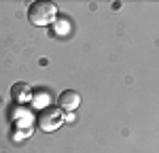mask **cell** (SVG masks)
Instances as JSON below:
<instances>
[{"mask_svg": "<svg viewBox=\"0 0 159 153\" xmlns=\"http://www.w3.org/2000/svg\"><path fill=\"white\" fill-rule=\"evenodd\" d=\"M64 111H57L55 106H47V109H43L40 115H38V128L43 130V132H55L57 128L61 126V121H64Z\"/></svg>", "mask_w": 159, "mask_h": 153, "instance_id": "obj_2", "label": "cell"}, {"mask_svg": "<svg viewBox=\"0 0 159 153\" xmlns=\"http://www.w3.org/2000/svg\"><path fill=\"white\" fill-rule=\"evenodd\" d=\"M11 94H13V98H15L17 102H25V100L32 98V89H30V85H25V83H17V85H13Z\"/></svg>", "mask_w": 159, "mask_h": 153, "instance_id": "obj_4", "label": "cell"}, {"mask_svg": "<svg viewBox=\"0 0 159 153\" xmlns=\"http://www.w3.org/2000/svg\"><path fill=\"white\" fill-rule=\"evenodd\" d=\"M57 17V7L47 0H36L28 9V19L32 26H49Z\"/></svg>", "mask_w": 159, "mask_h": 153, "instance_id": "obj_1", "label": "cell"}, {"mask_svg": "<svg viewBox=\"0 0 159 153\" xmlns=\"http://www.w3.org/2000/svg\"><path fill=\"white\" fill-rule=\"evenodd\" d=\"M57 104H60L61 111L72 113V111L79 109V104H81V94H79V91H74V89H66V91H61V94H60Z\"/></svg>", "mask_w": 159, "mask_h": 153, "instance_id": "obj_3", "label": "cell"}]
</instances>
